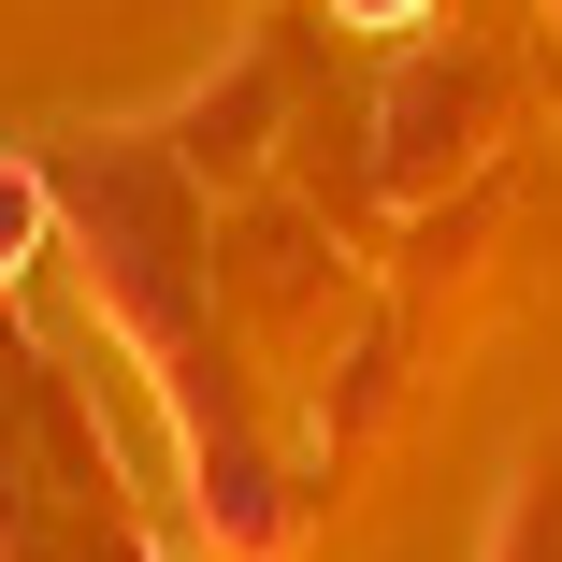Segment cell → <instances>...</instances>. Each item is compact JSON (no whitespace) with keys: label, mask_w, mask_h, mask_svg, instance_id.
Segmentation results:
<instances>
[{"label":"cell","mask_w":562,"mask_h":562,"mask_svg":"<svg viewBox=\"0 0 562 562\" xmlns=\"http://www.w3.org/2000/svg\"><path fill=\"white\" fill-rule=\"evenodd\" d=\"M331 15H347V30H418L432 0H331Z\"/></svg>","instance_id":"7a4b0ae2"},{"label":"cell","mask_w":562,"mask_h":562,"mask_svg":"<svg viewBox=\"0 0 562 562\" xmlns=\"http://www.w3.org/2000/svg\"><path fill=\"white\" fill-rule=\"evenodd\" d=\"M44 216H58V188H44L30 159H0V274H30V260H44Z\"/></svg>","instance_id":"6da1fadb"}]
</instances>
